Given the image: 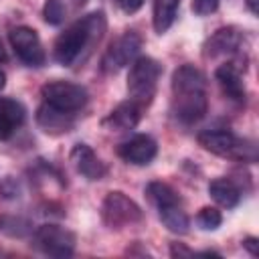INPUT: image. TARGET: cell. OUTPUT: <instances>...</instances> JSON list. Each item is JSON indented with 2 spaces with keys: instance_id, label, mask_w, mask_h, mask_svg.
Segmentation results:
<instances>
[{
  "instance_id": "6da1fadb",
  "label": "cell",
  "mask_w": 259,
  "mask_h": 259,
  "mask_svg": "<svg viewBox=\"0 0 259 259\" xmlns=\"http://www.w3.org/2000/svg\"><path fill=\"white\" fill-rule=\"evenodd\" d=\"M170 89H172V113L180 123L192 125L204 117L208 109L206 77L198 67L186 63L174 69Z\"/></svg>"
},
{
  "instance_id": "7a4b0ae2",
  "label": "cell",
  "mask_w": 259,
  "mask_h": 259,
  "mask_svg": "<svg viewBox=\"0 0 259 259\" xmlns=\"http://www.w3.org/2000/svg\"><path fill=\"white\" fill-rule=\"evenodd\" d=\"M105 28H107V18L101 10L89 12L83 18L75 20L55 40L53 55L57 63H61L63 67H73L79 59H83L91 51V47H95L103 38Z\"/></svg>"
},
{
  "instance_id": "3957f363",
  "label": "cell",
  "mask_w": 259,
  "mask_h": 259,
  "mask_svg": "<svg viewBox=\"0 0 259 259\" xmlns=\"http://www.w3.org/2000/svg\"><path fill=\"white\" fill-rule=\"evenodd\" d=\"M162 75V65L152 57H138L130 65L127 73V93L142 109L148 107L156 95V87Z\"/></svg>"
},
{
  "instance_id": "277c9868",
  "label": "cell",
  "mask_w": 259,
  "mask_h": 259,
  "mask_svg": "<svg viewBox=\"0 0 259 259\" xmlns=\"http://www.w3.org/2000/svg\"><path fill=\"white\" fill-rule=\"evenodd\" d=\"M198 144L221 158H231V160H243V162H255L257 152L255 144L249 140L237 138L231 130H204L198 134Z\"/></svg>"
},
{
  "instance_id": "5b68a950",
  "label": "cell",
  "mask_w": 259,
  "mask_h": 259,
  "mask_svg": "<svg viewBox=\"0 0 259 259\" xmlns=\"http://www.w3.org/2000/svg\"><path fill=\"white\" fill-rule=\"evenodd\" d=\"M40 97L45 103H49L57 109L69 111V113L81 111L89 101V93L83 85L71 83V81H61V79L45 83L40 87Z\"/></svg>"
},
{
  "instance_id": "8992f818",
  "label": "cell",
  "mask_w": 259,
  "mask_h": 259,
  "mask_svg": "<svg viewBox=\"0 0 259 259\" xmlns=\"http://www.w3.org/2000/svg\"><path fill=\"white\" fill-rule=\"evenodd\" d=\"M32 245L49 257H71L75 253V233L61 225H40L32 235Z\"/></svg>"
},
{
  "instance_id": "52a82bcc",
  "label": "cell",
  "mask_w": 259,
  "mask_h": 259,
  "mask_svg": "<svg viewBox=\"0 0 259 259\" xmlns=\"http://www.w3.org/2000/svg\"><path fill=\"white\" fill-rule=\"evenodd\" d=\"M101 219L109 229H123L127 225H136L142 221V208L123 192L111 190L103 198L101 204Z\"/></svg>"
},
{
  "instance_id": "ba28073f",
  "label": "cell",
  "mask_w": 259,
  "mask_h": 259,
  "mask_svg": "<svg viewBox=\"0 0 259 259\" xmlns=\"http://www.w3.org/2000/svg\"><path fill=\"white\" fill-rule=\"evenodd\" d=\"M140 49H142V36L136 30H125L105 49L101 57V71L103 73L121 71L123 67L132 65L134 59L140 57Z\"/></svg>"
},
{
  "instance_id": "9c48e42d",
  "label": "cell",
  "mask_w": 259,
  "mask_h": 259,
  "mask_svg": "<svg viewBox=\"0 0 259 259\" xmlns=\"http://www.w3.org/2000/svg\"><path fill=\"white\" fill-rule=\"evenodd\" d=\"M8 40L16 53V57L26 65V67H42L47 61L42 42L36 34L34 28L30 26H14L8 32Z\"/></svg>"
},
{
  "instance_id": "30bf717a",
  "label": "cell",
  "mask_w": 259,
  "mask_h": 259,
  "mask_svg": "<svg viewBox=\"0 0 259 259\" xmlns=\"http://www.w3.org/2000/svg\"><path fill=\"white\" fill-rule=\"evenodd\" d=\"M245 36L239 28L235 26H223L219 28L212 36L206 38L202 47L204 59H219V57H233L239 53Z\"/></svg>"
},
{
  "instance_id": "8fae6325",
  "label": "cell",
  "mask_w": 259,
  "mask_h": 259,
  "mask_svg": "<svg viewBox=\"0 0 259 259\" xmlns=\"http://www.w3.org/2000/svg\"><path fill=\"white\" fill-rule=\"evenodd\" d=\"M156 154H158V144L148 134H136L117 146V156L123 162L136 164V166L150 164L156 158Z\"/></svg>"
},
{
  "instance_id": "7c38bea8",
  "label": "cell",
  "mask_w": 259,
  "mask_h": 259,
  "mask_svg": "<svg viewBox=\"0 0 259 259\" xmlns=\"http://www.w3.org/2000/svg\"><path fill=\"white\" fill-rule=\"evenodd\" d=\"M214 79L221 87V91L235 103H245V83H243V77H241V69L227 61V63H221L217 69H214Z\"/></svg>"
},
{
  "instance_id": "4fadbf2b",
  "label": "cell",
  "mask_w": 259,
  "mask_h": 259,
  "mask_svg": "<svg viewBox=\"0 0 259 259\" xmlns=\"http://www.w3.org/2000/svg\"><path fill=\"white\" fill-rule=\"evenodd\" d=\"M140 117H142V107L136 101L125 99V101L117 103L107 113V117L101 121V125L109 132H127L140 123Z\"/></svg>"
},
{
  "instance_id": "5bb4252c",
  "label": "cell",
  "mask_w": 259,
  "mask_h": 259,
  "mask_svg": "<svg viewBox=\"0 0 259 259\" xmlns=\"http://www.w3.org/2000/svg\"><path fill=\"white\" fill-rule=\"evenodd\" d=\"M36 123L42 132L51 134V136H59V134H67L69 130H73L75 125V113L57 109L49 103H40V107L36 109Z\"/></svg>"
},
{
  "instance_id": "9a60e30c",
  "label": "cell",
  "mask_w": 259,
  "mask_h": 259,
  "mask_svg": "<svg viewBox=\"0 0 259 259\" xmlns=\"http://www.w3.org/2000/svg\"><path fill=\"white\" fill-rule=\"evenodd\" d=\"M71 162L75 170L87 180H101L107 174L105 164L95 156V152L87 144H75L71 150Z\"/></svg>"
},
{
  "instance_id": "2e32d148",
  "label": "cell",
  "mask_w": 259,
  "mask_h": 259,
  "mask_svg": "<svg viewBox=\"0 0 259 259\" xmlns=\"http://www.w3.org/2000/svg\"><path fill=\"white\" fill-rule=\"evenodd\" d=\"M26 109L12 97H0V142H6L24 123Z\"/></svg>"
},
{
  "instance_id": "e0dca14e",
  "label": "cell",
  "mask_w": 259,
  "mask_h": 259,
  "mask_svg": "<svg viewBox=\"0 0 259 259\" xmlns=\"http://www.w3.org/2000/svg\"><path fill=\"white\" fill-rule=\"evenodd\" d=\"M208 194L219 206H225V208H233L241 200V188L231 178H214V180H210Z\"/></svg>"
},
{
  "instance_id": "ac0fdd59",
  "label": "cell",
  "mask_w": 259,
  "mask_h": 259,
  "mask_svg": "<svg viewBox=\"0 0 259 259\" xmlns=\"http://www.w3.org/2000/svg\"><path fill=\"white\" fill-rule=\"evenodd\" d=\"M178 8H180V0H154L152 22H154V30L158 34H164L174 24Z\"/></svg>"
},
{
  "instance_id": "d6986e66",
  "label": "cell",
  "mask_w": 259,
  "mask_h": 259,
  "mask_svg": "<svg viewBox=\"0 0 259 259\" xmlns=\"http://www.w3.org/2000/svg\"><path fill=\"white\" fill-rule=\"evenodd\" d=\"M158 214H160L162 225H164L170 233H176V235H184V233H188L190 221H188V214L182 210V204H174V206L158 208Z\"/></svg>"
},
{
  "instance_id": "ffe728a7",
  "label": "cell",
  "mask_w": 259,
  "mask_h": 259,
  "mask_svg": "<svg viewBox=\"0 0 259 259\" xmlns=\"http://www.w3.org/2000/svg\"><path fill=\"white\" fill-rule=\"evenodd\" d=\"M146 194H148V198L152 200V204L156 208H166V206L180 204L178 192L170 184H166V182H158V180L156 182H150L146 186Z\"/></svg>"
},
{
  "instance_id": "44dd1931",
  "label": "cell",
  "mask_w": 259,
  "mask_h": 259,
  "mask_svg": "<svg viewBox=\"0 0 259 259\" xmlns=\"http://www.w3.org/2000/svg\"><path fill=\"white\" fill-rule=\"evenodd\" d=\"M196 223H198V227L204 229V231H214V229L221 227L223 214H221V210H217L214 206H204V208L198 210Z\"/></svg>"
},
{
  "instance_id": "7402d4cb",
  "label": "cell",
  "mask_w": 259,
  "mask_h": 259,
  "mask_svg": "<svg viewBox=\"0 0 259 259\" xmlns=\"http://www.w3.org/2000/svg\"><path fill=\"white\" fill-rule=\"evenodd\" d=\"M42 18L47 24H61L65 18V2L63 0H47L42 6Z\"/></svg>"
},
{
  "instance_id": "603a6c76",
  "label": "cell",
  "mask_w": 259,
  "mask_h": 259,
  "mask_svg": "<svg viewBox=\"0 0 259 259\" xmlns=\"http://www.w3.org/2000/svg\"><path fill=\"white\" fill-rule=\"evenodd\" d=\"M221 0H192V12L196 16H208L219 8Z\"/></svg>"
},
{
  "instance_id": "cb8c5ba5",
  "label": "cell",
  "mask_w": 259,
  "mask_h": 259,
  "mask_svg": "<svg viewBox=\"0 0 259 259\" xmlns=\"http://www.w3.org/2000/svg\"><path fill=\"white\" fill-rule=\"evenodd\" d=\"M18 192H20V188H18V182L16 180H12V178H4L2 180V184H0V194L2 196L14 198V196H18Z\"/></svg>"
},
{
  "instance_id": "d4e9b609",
  "label": "cell",
  "mask_w": 259,
  "mask_h": 259,
  "mask_svg": "<svg viewBox=\"0 0 259 259\" xmlns=\"http://www.w3.org/2000/svg\"><path fill=\"white\" fill-rule=\"evenodd\" d=\"M115 2H117V6L121 8V12H125V14L138 12V10L142 8V4H144V0H115Z\"/></svg>"
},
{
  "instance_id": "484cf974",
  "label": "cell",
  "mask_w": 259,
  "mask_h": 259,
  "mask_svg": "<svg viewBox=\"0 0 259 259\" xmlns=\"http://www.w3.org/2000/svg\"><path fill=\"white\" fill-rule=\"evenodd\" d=\"M170 255L172 257H190V255H194V251H190L182 243H172L170 245Z\"/></svg>"
},
{
  "instance_id": "4316f807",
  "label": "cell",
  "mask_w": 259,
  "mask_h": 259,
  "mask_svg": "<svg viewBox=\"0 0 259 259\" xmlns=\"http://www.w3.org/2000/svg\"><path fill=\"white\" fill-rule=\"evenodd\" d=\"M243 247H245L253 257L259 255V241H257L255 237H245V239H243Z\"/></svg>"
},
{
  "instance_id": "83f0119b",
  "label": "cell",
  "mask_w": 259,
  "mask_h": 259,
  "mask_svg": "<svg viewBox=\"0 0 259 259\" xmlns=\"http://www.w3.org/2000/svg\"><path fill=\"white\" fill-rule=\"evenodd\" d=\"M247 8H249L253 14H257V0H247Z\"/></svg>"
},
{
  "instance_id": "f1b7e54d",
  "label": "cell",
  "mask_w": 259,
  "mask_h": 259,
  "mask_svg": "<svg viewBox=\"0 0 259 259\" xmlns=\"http://www.w3.org/2000/svg\"><path fill=\"white\" fill-rule=\"evenodd\" d=\"M4 85H6V75H4V71H0V91L4 89Z\"/></svg>"
},
{
  "instance_id": "f546056e",
  "label": "cell",
  "mask_w": 259,
  "mask_h": 259,
  "mask_svg": "<svg viewBox=\"0 0 259 259\" xmlns=\"http://www.w3.org/2000/svg\"><path fill=\"white\" fill-rule=\"evenodd\" d=\"M89 0H73V4H75V8H81V6H85Z\"/></svg>"
},
{
  "instance_id": "4dcf8cb0",
  "label": "cell",
  "mask_w": 259,
  "mask_h": 259,
  "mask_svg": "<svg viewBox=\"0 0 259 259\" xmlns=\"http://www.w3.org/2000/svg\"><path fill=\"white\" fill-rule=\"evenodd\" d=\"M0 61H6V51L2 47V42H0Z\"/></svg>"
}]
</instances>
